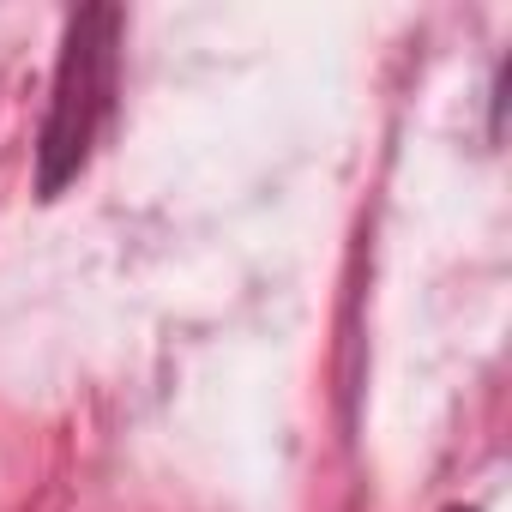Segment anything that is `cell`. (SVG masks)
<instances>
[{
	"mask_svg": "<svg viewBox=\"0 0 512 512\" xmlns=\"http://www.w3.org/2000/svg\"><path fill=\"white\" fill-rule=\"evenodd\" d=\"M115 25H121V13H79L67 25L55 109H49V133H43V193H55L85 163V151L97 139V115L109 109V91H115Z\"/></svg>",
	"mask_w": 512,
	"mask_h": 512,
	"instance_id": "1",
	"label": "cell"
}]
</instances>
